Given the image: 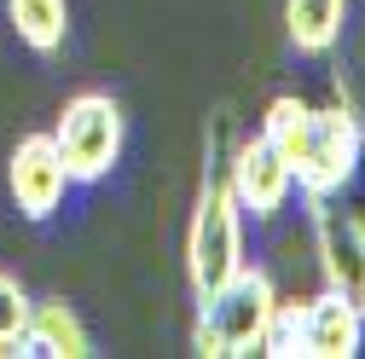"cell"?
<instances>
[{
    "instance_id": "9",
    "label": "cell",
    "mask_w": 365,
    "mask_h": 359,
    "mask_svg": "<svg viewBox=\"0 0 365 359\" xmlns=\"http://www.w3.org/2000/svg\"><path fill=\"white\" fill-rule=\"evenodd\" d=\"M348 24V0H284V35L302 58H331Z\"/></svg>"
},
{
    "instance_id": "11",
    "label": "cell",
    "mask_w": 365,
    "mask_h": 359,
    "mask_svg": "<svg viewBox=\"0 0 365 359\" xmlns=\"http://www.w3.org/2000/svg\"><path fill=\"white\" fill-rule=\"evenodd\" d=\"M6 24L35 58H58L70 41V0H6Z\"/></svg>"
},
{
    "instance_id": "5",
    "label": "cell",
    "mask_w": 365,
    "mask_h": 359,
    "mask_svg": "<svg viewBox=\"0 0 365 359\" xmlns=\"http://www.w3.org/2000/svg\"><path fill=\"white\" fill-rule=\"evenodd\" d=\"M307 232L319 255V279L354 296L365 279V209H348L342 197H307Z\"/></svg>"
},
{
    "instance_id": "4",
    "label": "cell",
    "mask_w": 365,
    "mask_h": 359,
    "mask_svg": "<svg viewBox=\"0 0 365 359\" xmlns=\"http://www.w3.org/2000/svg\"><path fill=\"white\" fill-rule=\"evenodd\" d=\"M53 145L70 168L76 186H99V180H110V168L122 162V145H128V116L110 93H99V87H87V93L64 99L58 122L47 128Z\"/></svg>"
},
{
    "instance_id": "8",
    "label": "cell",
    "mask_w": 365,
    "mask_h": 359,
    "mask_svg": "<svg viewBox=\"0 0 365 359\" xmlns=\"http://www.w3.org/2000/svg\"><path fill=\"white\" fill-rule=\"evenodd\" d=\"M365 348V313L348 290H319L296 301V359H354Z\"/></svg>"
},
{
    "instance_id": "2",
    "label": "cell",
    "mask_w": 365,
    "mask_h": 359,
    "mask_svg": "<svg viewBox=\"0 0 365 359\" xmlns=\"http://www.w3.org/2000/svg\"><path fill=\"white\" fill-rule=\"evenodd\" d=\"M226 151H232V116L215 110L209 140H203V180H197V203H192V227H186V290L203 301L250 261L244 255V209L226 186Z\"/></svg>"
},
{
    "instance_id": "1",
    "label": "cell",
    "mask_w": 365,
    "mask_h": 359,
    "mask_svg": "<svg viewBox=\"0 0 365 359\" xmlns=\"http://www.w3.org/2000/svg\"><path fill=\"white\" fill-rule=\"evenodd\" d=\"M261 140L284 157L302 197H342L359 180L365 157V116L336 87V105H307L302 93H279L261 110Z\"/></svg>"
},
{
    "instance_id": "7",
    "label": "cell",
    "mask_w": 365,
    "mask_h": 359,
    "mask_svg": "<svg viewBox=\"0 0 365 359\" xmlns=\"http://www.w3.org/2000/svg\"><path fill=\"white\" fill-rule=\"evenodd\" d=\"M70 186H76V180H70L58 145H53V133H24V140L12 145V157H6V192H12V203H18L24 220H35V227L53 220L64 209Z\"/></svg>"
},
{
    "instance_id": "12",
    "label": "cell",
    "mask_w": 365,
    "mask_h": 359,
    "mask_svg": "<svg viewBox=\"0 0 365 359\" xmlns=\"http://www.w3.org/2000/svg\"><path fill=\"white\" fill-rule=\"evenodd\" d=\"M29 290L0 266V353H29L24 336H29Z\"/></svg>"
},
{
    "instance_id": "3",
    "label": "cell",
    "mask_w": 365,
    "mask_h": 359,
    "mask_svg": "<svg viewBox=\"0 0 365 359\" xmlns=\"http://www.w3.org/2000/svg\"><path fill=\"white\" fill-rule=\"evenodd\" d=\"M272 307H279V284L267 266H238L220 290L197 301V325H192V353L203 359H250L267 342Z\"/></svg>"
},
{
    "instance_id": "10",
    "label": "cell",
    "mask_w": 365,
    "mask_h": 359,
    "mask_svg": "<svg viewBox=\"0 0 365 359\" xmlns=\"http://www.w3.org/2000/svg\"><path fill=\"white\" fill-rule=\"evenodd\" d=\"M29 353H47V359H87L93 353V336H87L81 313L70 301H35L29 307V336H24Z\"/></svg>"
},
{
    "instance_id": "6",
    "label": "cell",
    "mask_w": 365,
    "mask_h": 359,
    "mask_svg": "<svg viewBox=\"0 0 365 359\" xmlns=\"http://www.w3.org/2000/svg\"><path fill=\"white\" fill-rule=\"evenodd\" d=\"M226 186H232L238 209L250 220H279L284 203L296 197V180L284 168V157L272 151L261 133H232V151H226Z\"/></svg>"
},
{
    "instance_id": "13",
    "label": "cell",
    "mask_w": 365,
    "mask_h": 359,
    "mask_svg": "<svg viewBox=\"0 0 365 359\" xmlns=\"http://www.w3.org/2000/svg\"><path fill=\"white\" fill-rule=\"evenodd\" d=\"M354 301H359V313H365V279H359V290H354Z\"/></svg>"
}]
</instances>
